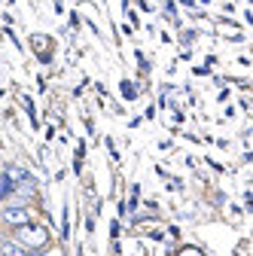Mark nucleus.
Returning a JSON list of instances; mask_svg holds the SVG:
<instances>
[{
    "instance_id": "1",
    "label": "nucleus",
    "mask_w": 253,
    "mask_h": 256,
    "mask_svg": "<svg viewBox=\"0 0 253 256\" xmlns=\"http://www.w3.org/2000/svg\"><path fill=\"white\" fill-rule=\"evenodd\" d=\"M16 241L30 247V250H43L49 244V232L43 226H30V222H24V226H18V232H16Z\"/></svg>"
},
{
    "instance_id": "2",
    "label": "nucleus",
    "mask_w": 253,
    "mask_h": 256,
    "mask_svg": "<svg viewBox=\"0 0 253 256\" xmlns=\"http://www.w3.org/2000/svg\"><path fill=\"white\" fill-rule=\"evenodd\" d=\"M30 216H34V214H30L28 208H6L4 210V220L10 222V226H16V229L24 226V222H30Z\"/></svg>"
},
{
    "instance_id": "3",
    "label": "nucleus",
    "mask_w": 253,
    "mask_h": 256,
    "mask_svg": "<svg viewBox=\"0 0 253 256\" xmlns=\"http://www.w3.org/2000/svg\"><path fill=\"white\" fill-rule=\"evenodd\" d=\"M4 177H6L10 183H24V180H30V177H28V171H24V168H18V165H10V168L4 171Z\"/></svg>"
},
{
    "instance_id": "4",
    "label": "nucleus",
    "mask_w": 253,
    "mask_h": 256,
    "mask_svg": "<svg viewBox=\"0 0 253 256\" xmlns=\"http://www.w3.org/2000/svg\"><path fill=\"white\" fill-rule=\"evenodd\" d=\"M0 253H4V256H28L18 244H4V247H0Z\"/></svg>"
},
{
    "instance_id": "5",
    "label": "nucleus",
    "mask_w": 253,
    "mask_h": 256,
    "mask_svg": "<svg viewBox=\"0 0 253 256\" xmlns=\"http://www.w3.org/2000/svg\"><path fill=\"white\" fill-rule=\"evenodd\" d=\"M122 92H125V98H134V86L125 82V86H122Z\"/></svg>"
},
{
    "instance_id": "6",
    "label": "nucleus",
    "mask_w": 253,
    "mask_h": 256,
    "mask_svg": "<svg viewBox=\"0 0 253 256\" xmlns=\"http://www.w3.org/2000/svg\"><path fill=\"white\" fill-rule=\"evenodd\" d=\"M180 256H202V253H198V250H192V247H186V250H183Z\"/></svg>"
}]
</instances>
